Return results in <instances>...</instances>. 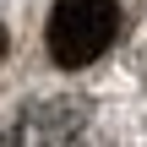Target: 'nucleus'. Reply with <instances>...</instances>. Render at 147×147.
<instances>
[{
	"mask_svg": "<svg viewBox=\"0 0 147 147\" xmlns=\"http://www.w3.org/2000/svg\"><path fill=\"white\" fill-rule=\"evenodd\" d=\"M115 38H120V5L115 0H55L49 27H44L49 60L65 71L93 65Z\"/></svg>",
	"mask_w": 147,
	"mask_h": 147,
	"instance_id": "f257e3e1",
	"label": "nucleus"
},
{
	"mask_svg": "<svg viewBox=\"0 0 147 147\" xmlns=\"http://www.w3.org/2000/svg\"><path fill=\"white\" fill-rule=\"evenodd\" d=\"M82 142H87V104L82 98L22 104L16 120L0 131V147H82Z\"/></svg>",
	"mask_w": 147,
	"mask_h": 147,
	"instance_id": "f03ea898",
	"label": "nucleus"
},
{
	"mask_svg": "<svg viewBox=\"0 0 147 147\" xmlns=\"http://www.w3.org/2000/svg\"><path fill=\"white\" fill-rule=\"evenodd\" d=\"M0 60H5V27H0Z\"/></svg>",
	"mask_w": 147,
	"mask_h": 147,
	"instance_id": "7ed1b4c3",
	"label": "nucleus"
}]
</instances>
